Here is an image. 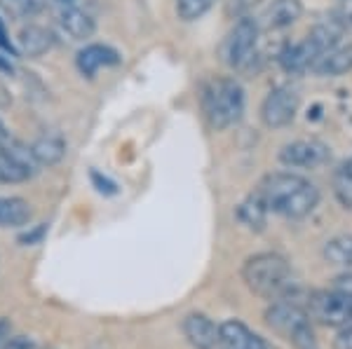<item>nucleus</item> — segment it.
Returning <instances> with one entry per match:
<instances>
[{
    "mask_svg": "<svg viewBox=\"0 0 352 349\" xmlns=\"http://www.w3.org/2000/svg\"><path fill=\"white\" fill-rule=\"evenodd\" d=\"M268 211L287 218H303L320 204V190L298 173L275 171L263 178L254 190Z\"/></svg>",
    "mask_w": 352,
    "mask_h": 349,
    "instance_id": "1",
    "label": "nucleus"
},
{
    "mask_svg": "<svg viewBox=\"0 0 352 349\" xmlns=\"http://www.w3.org/2000/svg\"><path fill=\"white\" fill-rule=\"evenodd\" d=\"M242 279L252 293L270 302L294 300V293H296L292 267L280 253H256L247 258L242 265Z\"/></svg>",
    "mask_w": 352,
    "mask_h": 349,
    "instance_id": "2",
    "label": "nucleus"
},
{
    "mask_svg": "<svg viewBox=\"0 0 352 349\" xmlns=\"http://www.w3.org/2000/svg\"><path fill=\"white\" fill-rule=\"evenodd\" d=\"M200 104L204 120L212 129L223 132L232 125L242 120L244 115V89L235 77H212V80L204 82Z\"/></svg>",
    "mask_w": 352,
    "mask_h": 349,
    "instance_id": "3",
    "label": "nucleus"
},
{
    "mask_svg": "<svg viewBox=\"0 0 352 349\" xmlns=\"http://www.w3.org/2000/svg\"><path fill=\"white\" fill-rule=\"evenodd\" d=\"M265 324L292 342L294 349H320L317 337L312 333L308 309L296 305L294 300H275L265 309Z\"/></svg>",
    "mask_w": 352,
    "mask_h": 349,
    "instance_id": "4",
    "label": "nucleus"
},
{
    "mask_svg": "<svg viewBox=\"0 0 352 349\" xmlns=\"http://www.w3.org/2000/svg\"><path fill=\"white\" fill-rule=\"evenodd\" d=\"M258 45V24L252 16H242L221 45V56L232 69H247L256 56Z\"/></svg>",
    "mask_w": 352,
    "mask_h": 349,
    "instance_id": "5",
    "label": "nucleus"
},
{
    "mask_svg": "<svg viewBox=\"0 0 352 349\" xmlns=\"http://www.w3.org/2000/svg\"><path fill=\"white\" fill-rule=\"evenodd\" d=\"M308 314L310 319L324 326L343 328V326L352 324V298L336 289L312 291L308 296Z\"/></svg>",
    "mask_w": 352,
    "mask_h": 349,
    "instance_id": "6",
    "label": "nucleus"
},
{
    "mask_svg": "<svg viewBox=\"0 0 352 349\" xmlns=\"http://www.w3.org/2000/svg\"><path fill=\"white\" fill-rule=\"evenodd\" d=\"M298 106V94L292 87H275L261 104V120L268 129H282L294 122Z\"/></svg>",
    "mask_w": 352,
    "mask_h": 349,
    "instance_id": "7",
    "label": "nucleus"
},
{
    "mask_svg": "<svg viewBox=\"0 0 352 349\" xmlns=\"http://www.w3.org/2000/svg\"><path fill=\"white\" fill-rule=\"evenodd\" d=\"M331 150L327 143L317 139H298L292 143L282 145L280 150V162L289 169H317L327 165Z\"/></svg>",
    "mask_w": 352,
    "mask_h": 349,
    "instance_id": "8",
    "label": "nucleus"
},
{
    "mask_svg": "<svg viewBox=\"0 0 352 349\" xmlns=\"http://www.w3.org/2000/svg\"><path fill=\"white\" fill-rule=\"evenodd\" d=\"M186 340L195 349H221V326H217L207 314L192 312L181 324Z\"/></svg>",
    "mask_w": 352,
    "mask_h": 349,
    "instance_id": "9",
    "label": "nucleus"
},
{
    "mask_svg": "<svg viewBox=\"0 0 352 349\" xmlns=\"http://www.w3.org/2000/svg\"><path fill=\"white\" fill-rule=\"evenodd\" d=\"M320 59H322L320 49H317L315 43L305 36L300 43H294V45H289V47H285V52L280 54V66L287 73H294V75H296V73L312 71Z\"/></svg>",
    "mask_w": 352,
    "mask_h": 349,
    "instance_id": "10",
    "label": "nucleus"
},
{
    "mask_svg": "<svg viewBox=\"0 0 352 349\" xmlns=\"http://www.w3.org/2000/svg\"><path fill=\"white\" fill-rule=\"evenodd\" d=\"M221 349H275L270 342L249 330L242 322H223L221 324Z\"/></svg>",
    "mask_w": 352,
    "mask_h": 349,
    "instance_id": "11",
    "label": "nucleus"
},
{
    "mask_svg": "<svg viewBox=\"0 0 352 349\" xmlns=\"http://www.w3.org/2000/svg\"><path fill=\"white\" fill-rule=\"evenodd\" d=\"M122 61V56L116 52L109 45H87L80 49L76 56V66L85 77H94V73L106 66H118Z\"/></svg>",
    "mask_w": 352,
    "mask_h": 349,
    "instance_id": "12",
    "label": "nucleus"
},
{
    "mask_svg": "<svg viewBox=\"0 0 352 349\" xmlns=\"http://www.w3.org/2000/svg\"><path fill=\"white\" fill-rule=\"evenodd\" d=\"M303 14V3L300 0H272L268 10L263 12V28L268 31H282L296 24Z\"/></svg>",
    "mask_w": 352,
    "mask_h": 349,
    "instance_id": "13",
    "label": "nucleus"
},
{
    "mask_svg": "<svg viewBox=\"0 0 352 349\" xmlns=\"http://www.w3.org/2000/svg\"><path fill=\"white\" fill-rule=\"evenodd\" d=\"M312 71L322 77L348 75V73L352 71V43L338 45V47H333L331 52H327L320 61H317Z\"/></svg>",
    "mask_w": 352,
    "mask_h": 349,
    "instance_id": "14",
    "label": "nucleus"
},
{
    "mask_svg": "<svg viewBox=\"0 0 352 349\" xmlns=\"http://www.w3.org/2000/svg\"><path fill=\"white\" fill-rule=\"evenodd\" d=\"M31 153L41 167H54L64 160L66 155V141L61 134H43L41 139L33 141Z\"/></svg>",
    "mask_w": 352,
    "mask_h": 349,
    "instance_id": "15",
    "label": "nucleus"
},
{
    "mask_svg": "<svg viewBox=\"0 0 352 349\" xmlns=\"http://www.w3.org/2000/svg\"><path fill=\"white\" fill-rule=\"evenodd\" d=\"M59 24L73 40H85L94 33V19L76 5H64L59 10Z\"/></svg>",
    "mask_w": 352,
    "mask_h": 349,
    "instance_id": "16",
    "label": "nucleus"
},
{
    "mask_svg": "<svg viewBox=\"0 0 352 349\" xmlns=\"http://www.w3.org/2000/svg\"><path fill=\"white\" fill-rule=\"evenodd\" d=\"M33 209L24 197H0V228H24Z\"/></svg>",
    "mask_w": 352,
    "mask_h": 349,
    "instance_id": "17",
    "label": "nucleus"
},
{
    "mask_svg": "<svg viewBox=\"0 0 352 349\" xmlns=\"http://www.w3.org/2000/svg\"><path fill=\"white\" fill-rule=\"evenodd\" d=\"M54 45V38L47 28L43 26H26L19 33V49L28 56H41L50 52Z\"/></svg>",
    "mask_w": 352,
    "mask_h": 349,
    "instance_id": "18",
    "label": "nucleus"
},
{
    "mask_svg": "<svg viewBox=\"0 0 352 349\" xmlns=\"http://www.w3.org/2000/svg\"><path fill=\"white\" fill-rule=\"evenodd\" d=\"M268 206L261 202V197L254 193L237 206V218L242 225H247L249 230H263L265 228V218H268Z\"/></svg>",
    "mask_w": 352,
    "mask_h": 349,
    "instance_id": "19",
    "label": "nucleus"
},
{
    "mask_svg": "<svg viewBox=\"0 0 352 349\" xmlns=\"http://www.w3.org/2000/svg\"><path fill=\"white\" fill-rule=\"evenodd\" d=\"M324 261L336 267H352V234H338L324 244Z\"/></svg>",
    "mask_w": 352,
    "mask_h": 349,
    "instance_id": "20",
    "label": "nucleus"
},
{
    "mask_svg": "<svg viewBox=\"0 0 352 349\" xmlns=\"http://www.w3.org/2000/svg\"><path fill=\"white\" fill-rule=\"evenodd\" d=\"M33 176L31 169L14 160L8 150H0V183H21Z\"/></svg>",
    "mask_w": 352,
    "mask_h": 349,
    "instance_id": "21",
    "label": "nucleus"
},
{
    "mask_svg": "<svg viewBox=\"0 0 352 349\" xmlns=\"http://www.w3.org/2000/svg\"><path fill=\"white\" fill-rule=\"evenodd\" d=\"M47 0H0V5L5 8V12L16 16V19H28L36 16L45 10Z\"/></svg>",
    "mask_w": 352,
    "mask_h": 349,
    "instance_id": "22",
    "label": "nucleus"
},
{
    "mask_svg": "<svg viewBox=\"0 0 352 349\" xmlns=\"http://www.w3.org/2000/svg\"><path fill=\"white\" fill-rule=\"evenodd\" d=\"M176 3V14L184 21H195L200 19L214 8L217 0H174Z\"/></svg>",
    "mask_w": 352,
    "mask_h": 349,
    "instance_id": "23",
    "label": "nucleus"
},
{
    "mask_svg": "<svg viewBox=\"0 0 352 349\" xmlns=\"http://www.w3.org/2000/svg\"><path fill=\"white\" fill-rule=\"evenodd\" d=\"M333 195H336V200L345 209H352V176L340 171V169H338L336 178H333Z\"/></svg>",
    "mask_w": 352,
    "mask_h": 349,
    "instance_id": "24",
    "label": "nucleus"
},
{
    "mask_svg": "<svg viewBox=\"0 0 352 349\" xmlns=\"http://www.w3.org/2000/svg\"><path fill=\"white\" fill-rule=\"evenodd\" d=\"M333 19L338 21L343 31H350L352 33V0H340V5L333 12Z\"/></svg>",
    "mask_w": 352,
    "mask_h": 349,
    "instance_id": "25",
    "label": "nucleus"
},
{
    "mask_svg": "<svg viewBox=\"0 0 352 349\" xmlns=\"http://www.w3.org/2000/svg\"><path fill=\"white\" fill-rule=\"evenodd\" d=\"M0 349H41V347H38V342L31 335H14Z\"/></svg>",
    "mask_w": 352,
    "mask_h": 349,
    "instance_id": "26",
    "label": "nucleus"
},
{
    "mask_svg": "<svg viewBox=\"0 0 352 349\" xmlns=\"http://www.w3.org/2000/svg\"><path fill=\"white\" fill-rule=\"evenodd\" d=\"M333 349H352V324L338 330V335L333 337Z\"/></svg>",
    "mask_w": 352,
    "mask_h": 349,
    "instance_id": "27",
    "label": "nucleus"
},
{
    "mask_svg": "<svg viewBox=\"0 0 352 349\" xmlns=\"http://www.w3.org/2000/svg\"><path fill=\"white\" fill-rule=\"evenodd\" d=\"M92 181L96 185V190L99 193H106V195H113V193H118V185L111 181V178H106V176H101L99 171H92Z\"/></svg>",
    "mask_w": 352,
    "mask_h": 349,
    "instance_id": "28",
    "label": "nucleus"
},
{
    "mask_svg": "<svg viewBox=\"0 0 352 349\" xmlns=\"http://www.w3.org/2000/svg\"><path fill=\"white\" fill-rule=\"evenodd\" d=\"M331 289H336V291H340V293L352 298V274H340V277H336L331 284Z\"/></svg>",
    "mask_w": 352,
    "mask_h": 349,
    "instance_id": "29",
    "label": "nucleus"
},
{
    "mask_svg": "<svg viewBox=\"0 0 352 349\" xmlns=\"http://www.w3.org/2000/svg\"><path fill=\"white\" fill-rule=\"evenodd\" d=\"M0 49H5V52H12V54L16 52L12 40H10V33H8V28H5L3 19H0Z\"/></svg>",
    "mask_w": 352,
    "mask_h": 349,
    "instance_id": "30",
    "label": "nucleus"
},
{
    "mask_svg": "<svg viewBox=\"0 0 352 349\" xmlns=\"http://www.w3.org/2000/svg\"><path fill=\"white\" fill-rule=\"evenodd\" d=\"M43 234H45V225H41V228H38V230H36V232H28V234H21V237H19V241H21V244H36V241H38V239H41V237H43Z\"/></svg>",
    "mask_w": 352,
    "mask_h": 349,
    "instance_id": "31",
    "label": "nucleus"
},
{
    "mask_svg": "<svg viewBox=\"0 0 352 349\" xmlns=\"http://www.w3.org/2000/svg\"><path fill=\"white\" fill-rule=\"evenodd\" d=\"M12 136H10V132H8V129H5V125H3V122H0V150H5V148H8V145L10 143H12Z\"/></svg>",
    "mask_w": 352,
    "mask_h": 349,
    "instance_id": "32",
    "label": "nucleus"
},
{
    "mask_svg": "<svg viewBox=\"0 0 352 349\" xmlns=\"http://www.w3.org/2000/svg\"><path fill=\"white\" fill-rule=\"evenodd\" d=\"M10 335V322H8V319H0V347H3L5 345V337H8Z\"/></svg>",
    "mask_w": 352,
    "mask_h": 349,
    "instance_id": "33",
    "label": "nucleus"
},
{
    "mask_svg": "<svg viewBox=\"0 0 352 349\" xmlns=\"http://www.w3.org/2000/svg\"><path fill=\"white\" fill-rule=\"evenodd\" d=\"M340 171H345V173H350V176H352V157H350L348 162H345L343 167H340Z\"/></svg>",
    "mask_w": 352,
    "mask_h": 349,
    "instance_id": "34",
    "label": "nucleus"
},
{
    "mask_svg": "<svg viewBox=\"0 0 352 349\" xmlns=\"http://www.w3.org/2000/svg\"><path fill=\"white\" fill-rule=\"evenodd\" d=\"M0 69H10V64H5V61H0Z\"/></svg>",
    "mask_w": 352,
    "mask_h": 349,
    "instance_id": "35",
    "label": "nucleus"
},
{
    "mask_svg": "<svg viewBox=\"0 0 352 349\" xmlns=\"http://www.w3.org/2000/svg\"><path fill=\"white\" fill-rule=\"evenodd\" d=\"M59 3H64V5H73V0H59Z\"/></svg>",
    "mask_w": 352,
    "mask_h": 349,
    "instance_id": "36",
    "label": "nucleus"
}]
</instances>
